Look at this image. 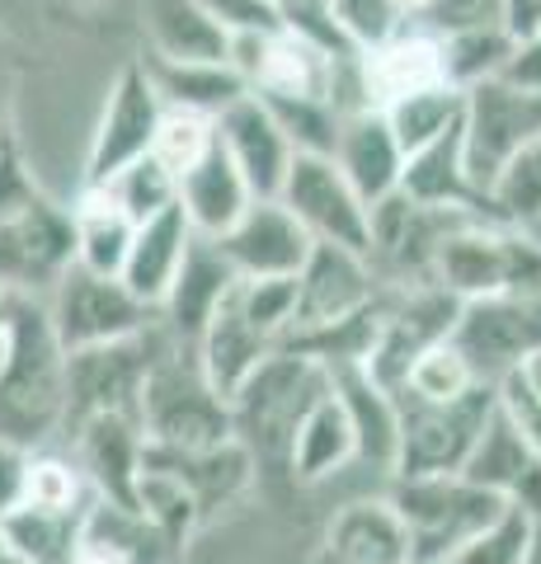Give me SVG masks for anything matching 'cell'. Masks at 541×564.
Listing matches in <instances>:
<instances>
[{
  "mask_svg": "<svg viewBox=\"0 0 541 564\" xmlns=\"http://www.w3.org/2000/svg\"><path fill=\"white\" fill-rule=\"evenodd\" d=\"M90 499H95V485H90V475L80 470V462H66V456L47 452V447L33 452L24 503L52 508V513H85Z\"/></svg>",
  "mask_w": 541,
  "mask_h": 564,
  "instance_id": "ab89813d",
  "label": "cell"
},
{
  "mask_svg": "<svg viewBox=\"0 0 541 564\" xmlns=\"http://www.w3.org/2000/svg\"><path fill=\"white\" fill-rule=\"evenodd\" d=\"M161 118H165V99L147 76V66L132 62L118 70V80L109 85V99L99 109L90 151H85V184H109L118 170L151 155Z\"/></svg>",
  "mask_w": 541,
  "mask_h": 564,
  "instance_id": "4fadbf2b",
  "label": "cell"
},
{
  "mask_svg": "<svg viewBox=\"0 0 541 564\" xmlns=\"http://www.w3.org/2000/svg\"><path fill=\"white\" fill-rule=\"evenodd\" d=\"M452 339L462 344V352L480 372V381H499L504 372H513L528 352L541 348V292L466 302Z\"/></svg>",
  "mask_w": 541,
  "mask_h": 564,
  "instance_id": "5bb4252c",
  "label": "cell"
},
{
  "mask_svg": "<svg viewBox=\"0 0 541 564\" xmlns=\"http://www.w3.org/2000/svg\"><path fill=\"white\" fill-rule=\"evenodd\" d=\"M278 198L296 212V221L316 240L372 254V203L348 184V174L339 170L335 155L296 151Z\"/></svg>",
  "mask_w": 541,
  "mask_h": 564,
  "instance_id": "ba28073f",
  "label": "cell"
},
{
  "mask_svg": "<svg viewBox=\"0 0 541 564\" xmlns=\"http://www.w3.org/2000/svg\"><path fill=\"white\" fill-rule=\"evenodd\" d=\"M541 137V95L518 90L504 76L466 90V165L485 193H495L509 161ZM495 203V198H490Z\"/></svg>",
  "mask_w": 541,
  "mask_h": 564,
  "instance_id": "30bf717a",
  "label": "cell"
},
{
  "mask_svg": "<svg viewBox=\"0 0 541 564\" xmlns=\"http://www.w3.org/2000/svg\"><path fill=\"white\" fill-rule=\"evenodd\" d=\"M518 43V33L509 24H485V29H462L443 33V57H447V80L457 90H470L480 80H495L509 52Z\"/></svg>",
  "mask_w": 541,
  "mask_h": 564,
  "instance_id": "8d00e7d4",
  "label": "cell"
},
{
  "mask_svg": "<svg viewBox=\"0 0 541 564\" xmlns=\"http://www.w3.org/2000/svg\"><path fill=\"white\" fill-rule=\"evenodd\" d=\"M10 147V137H6V99H0V151Z\"/></svg>",
  "mask_w": 541,
  "mask_h": 564,
  "instance_id": "db71d44e",
  "label": "cell"
},
{
  "mask_svg": "<svg viewBox=\"0 0 541 564\" xmlns=\"http://www.w3.org/2000/svg\"><path fill=\"white\" fill-rule=\"evenodd\" d=\"M387 499L410 527L414 564H447L452 551H462L513 503L466 475H396Z\"/></svg>",
  "mask_w": 541,
  "mask_h": 564,
  "instance_id": "277c9868",
  "label": "cell"
},
{
  "mask_svg": "<svg viewBox=\"0 0 541 564\" xmlns=\"http://www.w3.org/2000/svg\"><path fill=\"white\" fill-rule=\"evenodd\" d=\"M424 29L443 33H462V29H485V24H509L504 20V0H429L424 14H414Z\"/></svg>",
  "mask_w": 541,
  "mask_h": 564,
  "instance_id": "ee69618b",
  "label": "cell"
},
{
  "mask_svg": "<svg viewBox=\"0 0 541 564\" xmlns=\"http://www.w3.org/2000/svg\"><path fill=\"white\" fill-rule=\"evenodd\" d=\"M72 263H76L72 207H57L39 193L20 212L0 217V288L47 296Z\"/></svg>",
  "mask_w": 541,
  "mask_h": 564,
  "instance_id": "7c38bea8",
  "label": "cell"
},
{
  "mask_svg": "<svg viewBox=\"0 0 541 564\" xmlns=\"http://www.w3.org/2000/svg\"><path fill=\"white\" fill-rule=\"evenodd\" d=\"M194 348H198V362H203L207 381H213L226 400H236L240 386H246L259 367L283 348V339H273L264 325H255L250 311L240 306V292L231 288L221 296V306L213 311V321H207V329L198 334Z\"/></svg>",
  "mask_w": 541,
  "mask_h": 564,
  "instance_id": "ac0fdd59",
  "label": "cell"
},
{
  "mask_svg": "<svg viewBox=\"0 0 541 564\" xmlns=\"http://www.w3.org/2000/svg\"><path fill=\"white\" fill-rule=\"evenodd\" d=\"M490 198H495L499 221H513V226H537L541 221V137L513 155L509 170L499 174Z\"/></svg>",
  "mask_w": 541,
  "mask_h": 564,
  "instance_id": "b9f144b4",
  "label": "cell"
},
{
  "mask_svg": "<svg viewBox=\"0 0 541 564\" xmlns=\"http://www.w3.org/2000/svg\"><path fill=\"white\" fill-rule=\"evenodd\" d=\"M480 386V372L470 367V358L462 352V344L452 339H439L429 344L424 352H414L405 381H400L396 395H410V400H429V404H447V400H462Z\"/></svg>",
  "mask_w": 541,
  "mask_h": 564,
  "instance_id": "e575fe53",
  "label": "cell"
},
{
  "mask_svg": "<svg viewBox=\"0 0 541 564\" xmlns=\"http://www.w3.org/2000/svg\"><path fill=\"white\" fill-rule=\"evenodd\" d=\"M221 147L231 151V161L240 165V174L250 180L255 198H278L283 193V180L296 161L292 137L283 132V122L273 118V109L255 90L246 99H236L231 109L217 118Z\"/></svg>",
  "mask_w": 541,
  "mask_h": 564,
  "instance_id": "e0dca14e",
  "label": "cell"
},
{
  "mask_svg": "<svg viewBox=\"0 0 541 564\" xmlns=\"http://www.w3.org/2000/svg\"><path fill=\"white\" fill-rule=\"evenodd\" d=\"M142 66L170 109H198L221 118L236 99L250 95V80L231 62H174L151 52V57H142Z\"/></svg>",
  "mask_w": 541,
  "mask_h": 564,
  "instance_id": "4dcf8cb0",
  "label": "cell"
},
{
  "mask_svg": "<svg viewBox=\"0 0 541 564\" xmlns=\"http://www.w3.org/2000/svg\"><path fill=\"white\" fill-rule=\"evenodd\" d=\"M329 14H335L339 33L354 47H372L381 39H391L400 24H410L400 0H329Z\"/></svg>",
  "mask_w": 541,
  "mask_h": 564,
  "instance_id": "7bdbcfd3",
  "label": "cell"
},
{
  "mask_svg": "<svg viewBox=\"0 0 541 564\" xmlns=\"http://www.w3.org/2000/svg\"><path fill=\"white\" fill-rule=\"evenodd\" d=\"M504 20H509L513 33L541 29V0H504Z\"/></svg>",
  "mask_w": 541,
  "mask_h": 564,
  "instance_id": "681fc988",
  "label": "cell"
},
{
  "mask_svg": "<svg viewBox=\"0 0 541 564\" xmlns=\"http://www.w3.org/2000/svg\"><path fill=\"white\" fill-rule=\"evenodd\" d=\"M217 245L240 278H296L316 250V236L296 221L283 198H255L246 217L217 236Z\"/></svg>",
  "mask_w": 541,
  "mask_h": 564,
  "instance_id": "9a60e30c",
  "label": "cell"
},
{
  "mask_svg": "<svg viewBox=\"0 0 541 564\" xmlns=\"http://www.w3.org/2000/svg\"><path fill=\"white\" fill-rule=\"evenodd\" d=\"M499 76L509 85H518V90H537L541 95V29L518 33V43H513V52H509V62H504Z\"/></svg>",
  "mask_w": 541,
  "mask_h": 564,
  "instance_id": "c3c4849f",
  "label": "cell"
},
{
  "mask_svg": "<svg viewBox=\"0 0 541 564\" xmlns=\"http://www.w3.org/2000/svg\"><path fill=\"white\" fill-rule=\"evenodd\" d=\"M47 311H52V325H57L66 352L137 339V334L151 329V306L142 296L123 278L95 273L85 263H72L57 278V288L47 292Z\"/></svg>",
  "mask_w": 541,
  "mask_h": 564,
  "instance_id": "52a82bcc",
  "label": "cell"
},
{
  "mask_svg": "<svg viewBox=\"0 0 541 564\" xmlns=\"http://www.w3.org/2000/svg\"><path fill=\"white\" fill-rule=\"evenodd\" d=\"M217 141H221V132H217V118L213 113L170 109V104H165V118H161V132H155L151 155L174 174V180H184L188 170L207 161V151H213Z\"/></svg>",
  "mask_w": 541,
  "mask_h": 564,
  "instance_id": "f35d334b",
  "label": "cell"
},
{
  "mask_svg": "<svg viewBox=\"0 0 541 564\" xmlns=\"http://www.w3.org/2000/svg\"><path fill=\"white\" fill-rule=\"evenodd\" d=\"M329 386H335L329 362L311 358L302 348H278L273 358L240 386V395L231 400L236 437L255 452L259 470H288L292 437L302 429V419L311 414V404H316Z\"/></svg>",
  "mask_w": 541,
  "mask_h": 564,
  "instance_id": "7a4b0ae2",
  "label": "cell"
},
{
  "mask_svg": "<svg viewBox=\"0 0 541 564\" xmlns=\"http://www.w3.org/2000/svg\"><path fill=\"white\" fill-rule=\"evenodd\" d=\"M495 391H499V410L513 419V429L528 437L532 452L541 456V400L528 391V381H522L518 372H504L495 381Z\"/></svg>",
  "mask_w": 541,
  "mask_h": 564,
  "instance_id": "f6af8a7d",
  "label": "cell"
},
{
  "mask_svg": "<svg viewBox=\"0 0 541 564\" xmlns=\"http://www.w3.org/2000/svg\"><path fill=\"white\" fill-rule=\"evenodd\" d=\"M348 462H358V429L348 419L339 391H329L311 404V414L302 419V429L292 437L288 456V480L296 485H321L329 475H339Z\"/></svg>",
  "mask_w": 541,
  "mask_h": 564,
  "instance_id": "83f0119b",
  "label": "cell"
},
{
  "mask_svg": "<svg viewBox=\"0 0 541 564\" xmlns=\"http://www.w3.org/2000/svg\"><path fill=\"white\" fill-rule=\"evenodd\" d=\"M400 193H410L414 203H429V207H452V212H470V217L499 221L490 193L476 184V174L466 165V118L452 132H443L439 141H429V147H419L410 155Z\"/></svg>",
  "mask_w": 541,
  "mask_h": 564,
  "instance_id": "d6986e66",
  "label": "cell"
},
{
  "mask_svg": "<svg viewBox=\"0 0 541 564\" xmlns=\"http://www.w3.org/2000/svg\"><path fill=\"white\" fill-rule=\"evenodd\" d=\"M358 70H363V95H368L372 109H387V104L433 90V85H452L443 39L419 20L400 24L391 39H381L372 47H358Z\"/></svg>",
  "mask_w": 541,
  "mask_h": 564,
  "instance_id": "2e32d148",
  "label": "cell"
},
{
  "mask_svg": "<svg viewBox=\"0 0 541 564\" xmlns=\"http://www.w3.org/2000/svg\"><path fill=\"white\" fill-rule=\"evenodd\" d=\"M66 344L52 325L47 296H14V321L0 352V437L43 452L66 429Z\"/></svg>",
  "mask_w": 541,
  "mask_h": 564,
  "instance_id": "6da1fadb",
  "label": "cell"
},
{
  "mask_svg": "<svg viewBox=\"0 0 541 564\" xmlns=\"http://www.w3.org/2000/svg\"><path fill=\"white\" fill-rule=\"evenodd\" d=\"M180 203L188 212V221H194V231L217 240L246 217V207L255 203V188L246 174H240V165L231 161V151L217 141V147L207 151V161L180 180Z\"/></svg>",
  "mask_w": 541,
  "mask_h": 564,
  "instance_id": "f1b7e54d",
  "label": "cell"
},
{
  "mask_svg": "<svg viewBox=\"0 0 541 564\" xmlns=\"http://www.w3.org/2000/svg\"><path fill=\"white\" fill-rule=\"evenodd\" d=\"M147 456L184 475L188 489H194L198 503H203V518H213L217 508L236 503L240 494L250 489L255 470H259L255 452L240 443V437L217 443V447H161V443H147Z\"/></svg>",
  "mask_w": 541,
  "mask_h": 564,
  "instance_id": "484cf974",
  "label": "cell"
},
{
  "mask_svg": "<svg viewBox=\"0 0 541 564\" xmlns=\"http://www.w3.org/2000/svg\"><path fill=\"white\" fill-rule=\"evenodd\" d=\"M132 508L151 527H161L174 545H184L188 532L203 522V503H198V494L188 489V480L180 470L151 462V456H142V475H137V489H132Z\"/></svg>",
  "mask_w": 541,
  "mask_h": 564,
  "instance_id": "d6a6232c",
  "label": "cell"
},
{
  "mask_svg": "<svg viewBox=\"0 0 541 564\" xmlns=\"http://www.w3.org/2000/svg\"><path fill=\"white\" fill-rule=\"evenodd\" d=\"M381 113L391 118L400 147L414 155L419 147L439 141L443 132H452L466 118V90H457V85H433V90H419V95H405V99L387 104Z\"/></svg>",
  "mask_w": 541,
  "mask_h": 564,
  "instance_id": "d590c367",
  "label": "cell"
},
{
  "mask_svg": "<svg viewBox=\"0 0 541 564\" xmlns=\"http://www.w3.org/2000/svg\"><path fill=\"white\" fill-rule=\"evenodd\" d=\"M433 282H443L462 302L541 292V240L528 226L470 217L443 240L433 259Z\"/></svg>",
  "mask_w": 541,
  "mask_h": 564,
  "instance_id": "3957f363",
  "label": "cell"
},
{
  "mask_svg": "<svg viewBox=\"0 0 541 564\" xmlns=\"http://www.w3.org/2000/svg\"><path fill=\"white\" fill-rule=\"evenodd\" d=\"M528 231H532V236H537V240H541V221H537V226H528Z\"/></svg>",
  "mask_w": 541,
  "mask_h": 564,
  "instance_id": "9f6ffc18",
  "label": "cell"
},
{
  "mask_svg": "<svg viewBox=\"0 0 541 564\" xmlns=\"http://www.w3.org/2000/svg\"><path fill=\"white\" fill-rule=\"evenodd\" d=\"M377 282L381 278H377L368 254L316 240L306 269L296 273V315H292L288 344L311 339V334H325V329H339L348 321H358V315H368L381 302Z\"/></svg>",
  "mask_w": 541,
  "mask_h": 564,
  "instance_id": "9c48e42d",
  "label": "cell"
},
{
  "mask_svg": "<svg viewBox=\"0 0 541 564\" xmlns=\"http://www.w3.org/2000/svg\"><path fill=\"white\" fill-rule=\"evenodd\" d=\"M335 161L348 174V184L377 207L381 198L400 193L410 151L400 147V137H396L387 113L358 109V113H344V128H339V141H335Z\"/></svg>",
  "mask_w": 541,
  "mask_h": 564,
  "instance_id": "ffe728a7",
  "label": "cell"
},
{
  "mask_svg": "<svg viewBox=\"0 0 541 564\" xmlns=\"http://www.w3.org/2000/svg\"><path fill=\"white\" fill-rule=\"evenodd\" d=\"M72 231H76V263L123 278V263L137 240V221L113 203V193L104 184L80 188V198L72 207Z\"/></svg>",
  "mask_w": 541,
  "mask_h": 564,
  "instance_id": "1f68e13d",
  "label": "cell"
},
{
  "mask_svg": "<svg viewBox=\"0 0 541 564\" xmlns=\"http://www.w3.org/2000/svg\"><path fill=\"white\" fill-rule=\"evenodd\" d=\"M29 462H33V452H29V447L6 443V437H0V518H10L14 508L24 503Z\"/></svg>",
  "mask_w": 541,
  "mask_h": 564,
  "instance_id": "7dc6e473",
  "label": "cell"
},
{
  "mask_svg": "<svg viewBox=\"0 0 541 564\" xmlns=\"http://www.w3.org/2000/svg\"><path fill=\"white\" fill-rule=\"evenodd\" d=\"M198 6L213 14V20L231 33H255V29H278L283 14L273 10V0H198Z\"/></svg>",
  "mask_w": 541,
  "mask_h": 564,
  "instance_id": "bcb514c9",
  "label": "cell"
},
{
  "mask_svg": "<svg viewBox=\"0 0 541 564\" xmlns=\"http://www.w3.org/2000/svg\"><path fill=\"white\" fill-rule=\"evenodd\" d=\"M80 522L85 513H52V508L33 503H20L10 518H0L10 551L29 555L33 564H72L80 545Z\"/></svg>",
  "mask_w": 541,
  "mask_h": 564,
  "instance_id": "836d02e7",
  "label": "cell"
},
{
  "mask_svg": "<svg viewBox=\"0 0 541 564\" xmlns=\"http://www.w3.org/2000/svg\"><path fill=\"white\" fill-rule=\"evenodd\" d=\"M155 348L147 334L137 339H118V344H95V348H76L66 358V433L85 419L99 414H128L142 419V395H147V377H151Z\"/></svg>",
  "mask_w": 541,
  "mask_h": 564,
  "instance_id": "8fae6325",
  "label": "cell"
},
{
  "mask_svg": "<svg viewBox=\"0 0 541 564\" xmlns=\"http://www.w3.org/2000/svg\"><path fill=\"white\" fill-rule=\"evenodd\" d=\"M0 564H33L29 555H20V551H6V555H0Z\"/></svg>",
  "mask_w": 541,
  "mask_h": 564,
  "instance_id": "f5cc1de1",
  "label": "cell"
},
{
  "mask_svg": "<svg viewBox=\"0 0 541 564\" xmlns=\"http://www.w3.org/2000/svg\"><path fill=\"white\" fill-rule=\"evenodd\" d=\"M10 551V541H6V527H0V555H6Z\"/></svg>",
  "mask_w": 541,
  "mask_h": 564,
  "instance_id": "11a10c76",
  "label": "cell"
},
{
  "mask_svg": "<svg viewBox=\"0 0 541 564\" xmlns=\"http://www.w3.org/2000/svg\"><path fill=\"white\" fill-rule=\"evenodd\" d=\"M335 372V391L344 400L348 419L358 429V462H372L381 470H396L400 456V395L387 381L368 372V362H344L329 367Z\"/></svg>",
  "mask_w": 541,
  "mask_h": 564,
  "instance_id": "d4e9b609",
  "label": "cell"
},
{
  "mask_svg": "<svg viewBox=\"0 0 541 564\" xmlns=\"http://www.w3.org/2000/svg\"><path fill=\"white\" fill-rule=\"evenodd\" d=\"M194 221H188L184 203H174L165 212H155L151 221L137 226V240H132V254L123 263V282L142 296L151 311L165 306V296L180 278L184 259H188V245H194Z\"/></svg>",
  "mask_w": 541,
  "mask_h": 564,
  "instance_id": "cb8c5ba5",
  "label": "cell"
},
{
  "mask_svg": "<svg viewBox=\"0 0 541 564\" xmlns=\"http://www.w3.org/2000/svg\"><path fill=\"white\" fill-rule=\"evenodd\" d=\"M0 352H6V344H0Z\"/></svg>",
  "mask_w": 541,
  "mask_h": 564,
  "instance_id": "6f0895ef",
  "label": "cell"
},
{
  "mask_svg": "<svg viewBox=\"0 0 541 564\" xmlns=\"http://www.w3.org/2000/svg\"><path fill=\"white\" fill-rule=\"evenodd\" d=\"M161 352L155 348L147 395H142V429L147 443L161 447H217L236 437V410L213 381H207L198 352Z\"/></svg>",
  "mask_w": 541,
  "mask_h": 564,
  "instance_id": "5b68a950",
  "label": "cell"
},
{
  "mask_svg": "<svg viewBox=\"0 0 541 564\" xmlns=\"http://www.w3.org/2000/svg\"><path fill=\"white\" fill-rule=\"evenodd\" d=\"M499 404L495 381H480L470 395L429 404L400 395V456L396 475H462L476 452L485 423Z\"/></svg>",
  "mask_w": 541,
  "mask_h": 564,
  "instance_id": "8992f818",
  "label": "cell"
},
{
  "mask_svg": "<svg viewBox=\"0 0 541 564\" xmlns=\"http://www.w3.org/2000/svg\"><path fill=\"white\" fill-rule=\"evenodd\" d=\"M400 6H405V14L414 20V14H424V10H429V0H400Z\"/></svg>",
  "mask_w": 541,
  "mask_h": 564,
  "instance_id": "816d5d0a",
  "label": "cell"
},
{
  "mask_svg": "<svg viewBox=\"0 0 541 564\" xmlns=\"http://www.w3.org/2000/svg\"><path fill=\"white\" fill-rule=\"evenodd\" d=\"M142 20H147L155 57L231 62V33H226L198 0H142Z\"/></svg>",
  "mask_w": 541,
  "mask_h": 564,
  "instance_id": "f546056e",
  "label": "cell"
},
{
  "mask_svg": "<svg viewBox=\"0 0 541 564\" xmlns=\"http://www.w3.org/2000/svg\"><path fill=\"white\" fill-rule=\"evenodd\" d=\"M537 527H541L537 513H528L522 503H509L485 532L470 536L462 551H452L447 564H528L537 545Z\"/></svg>",
  "mask_w": 541,
  "mask_h": 564,
  "instance_id": "74e56055",
  "label": "cell"
},
{
  "mask_svg": "<svg viewBox=\"0 0 541 564\" xmlns=\"http://www.w3.org/2000/svg\"><path fill=\"white\" fill-rule=\"evenodd\" d=\"M104 188L113 193V203L123 207L137 226L151 221L155 212H165V207L180 203V180H174V174L155 161V155H142V161H132L128 170H118Z\"/></svg>",
  "mask_w": 541,
  "mask_h": 564,
  "instance_id": "60d3db41",
  "label": "cell"
},
{
  "mask_svg": "<svg viewBox=\"0 0 541 564\" xmlns=\"http://www.w3.org/2000/svg\"><path fill=\"white\" fill-rule=\"evenodd\" d=\"M316 564H414V541L391 499L348 503L325 527Z\"/></svg>",
  "mask_w": 541,
  "mask_h": 564,
  "instance_id": "603a6c76",
  "label": "cell"
},
{
  "mask_svg": "<svg viewBox=\"0 0 541 564\" xmlns=\"http://www.w3.org/2000/svg\"><path fill=\"white\" fill-rule=\"evenodd\" d=\"M174 541L151 527L132 503L95 494L80 522V545L72 564H170Z\"/></svg>",
  "mask_w": 541,
  "mask_h": 564,
  "instance_id": "44dd1931",
  "label": "cell"
},
{
  "mask_svg": "<svg viewBox=\"0 0 541 564\" xmlns=\"http://www.w3.org/2000/svg\"><path fill=\"white\" fill-rule=\"evenodd\" d=\"M236 278L240 273L231 269V259L221 254V245L213 236H194L184 269H180V278H174V288H170L165 306H161L170 315L174 334L188 339V344H198V334L207 329V321H213L221 296L236 288Z\"/></svg>",
  "mask_w": 541,
  "mask_h": 564,
  "instance_id": "4316f807",
  "label": "cell"
},
{
  "mask_svg": "<svg viewBox=\"0 0 541 564\" xmlns=\"http://www.w3.org/2000/svg\"><path fill=\"white\" fill-rule=\"evenodd\" d=\"M76 462L90 475L95 494L118 503H132L137 475H142V456H147V429L142 419L128 414H99L76 423Z\"/></svg>",
  "mask_w": 541,
  "mask_h": 564,
  "instance_id": "7402d4cb",
  "label": "cell"
},
{
  "mask_svg": "<svg viewBox=\"0 0 541 564\" xmlns=\"http://www.w3.org/2000/svg\"><path fill=\"white\" fill-rule=\"evenodd\" d=\"M14 296H20V292L0 288V344H6V334H10V321H14Z\"/></svg>",
  "mask_w": 541,
  "mask_h": 564,
  "instance_id": "f907efd6",
  "label": "cell"
}]
</instances>
